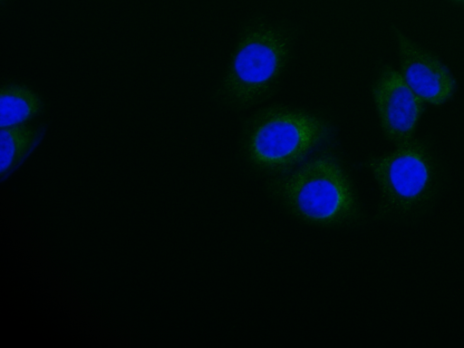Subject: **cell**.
<instances>
[{
  "label": "cell",
  "instance_id": "obj_1",
  "mask_svg": "<svg viewBox=\"0 0 464 348\" xmlns=\"http://www.w3.org/2000/svg\"><path fill=\"white\" fill-rule=\"evenodd\" d=\"M284 195L291 209L315 224H331L351 214L354 198L342 169L329 158L302 165L285 181Z\"/></svg>",
  "mask_w": 464,
  "mask_h": 348
},
{
  "label": "cell",
  "instance_id": "obj_2",
  "mask_svg": "<svg viewBox=\"0 0 464 348\" xmlns=\"http://www.w3.org/2000/svg\"><path fill=\"white\" fill-rule=\"evenodd\" d=\"M315 117L288 111H272L254 125L248 140L251 160L257 165L280 169L302 160L324 135Z\"/></svg>",
  "mask_w": 464,
  "mask_h": 348
},
{
  "label": "cell",
  "instance_id": "obj_3",
  "mask_svg": "<svg viewBox=\"0 0 464 348\" xmlns=\"http://www.w3.org/2000/svg\"><path fill=\"white\" fill-rule=\"evenodd\" d=\"M370 167L386 210L406 214L431 195L434 172L426 148L411 140L390 154L374 159Z\"/></svg>",
  "mask_w": 464,
  "mask_h": 348
},
{
  "label": "cell",
  "instance_id": "obj_4",
  "mask_svg": "<svg viewBox=\"0 0 464 348\" xmlns=\"http://www.w3.org/2000/svg\"><path fill=\"white\" fill-rule=\"evenodd\" d=\"M287 56L285 40L269 29L252 30L239 40L229 64L225 85L240 102L256 99L269 89Z\"/></svg>",
  "mask_w": 464,
  "mask_h": 348
},
{
  "label": "cell",
  "instance_id": "obj_5",
  "mask_svg": "<svg viewBox=\"0 0 464 348\" xmlns=\"http://www.w3.org/2000/svg\"><path fill=\"white\" fill-rule=\"evenodd\" d=\"M372 94L386 137L397 147L411 141L423 102L401 72L389 67L383 70L373 85Z\"/></svg>",
  "mask_w": 464,
  "mask_h": 348
},
{
  "label": "cell",
  "instance_id": "obj_6",
  "mask_svg": "<svg viewBox=\"0 0 464 348\" xmlns=\"http://www.w3.org/2000/svg\"><path fill=\"white\" fill-rule=\"evenodd\" d=\"M401 74L411 91L423 102L440 104L454 90L450 72L436 58L398 34Z\"/></svg>",
  "mask_w": 464,
  "mask_h": 348
},
{
  "label": "cell",
  "instance_id": "obj_7",
  "mask_svg": "<svg viewBox=\"0 0 464 348\" xmlns=\"http://www.w3.org/2000/svg\"><path fill=\"white\" fill-rule=\"evenodd\" d=\"M38 130L27 125L1 128L0 174L2 179L14 171L36 146Z\"/></svg>",
  "mask_w": 464,
  "mask_h": 348
},
{
  "label": "cell",
  "instance_id": "obj_8",
  "mask_svg": "<svg viewBox=\"0 0 464 348\" xmlns=\"http://www.w3.org/2000/svg\"><path fill=\"white\" fill-rule=\"evenodd\" d=\"M41 109L40 100L31 90L7 85L0 92V127L23 125Z\"/></svg>",
  "mask_w": 464,
  "mask_h": 348
},
{
  "label": "cell",
  "instance_id": "obj_9",
  "mask_svg": "<svg viewBox=\"0 0 464 348\" xmlns=\"http://www.w3.org/2000/svg\"><path fill=\"white\" fill-rule=\"evenodd\" d=\"M459 2H461L464 5V0H459Z\"/></svg>",
  "mask_w": 464,
  "mask_h": 348
},
{
  "label": "cell",
  "instance_id": "obj_10",
  "mask_svg": "<svg viewBox=\"0 0 464 348\" xmlns=\"http://www.w3.org/2000/svg\"><path fill=\"white\" fill-rule=\"evenodd\" d=\"M454 1H457V2H459V0H454Z\"/></svg>",
  "mask_w": 464,
  "mask_h": 348
}]
</instances>
